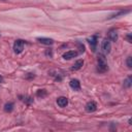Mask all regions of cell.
<instances>
[{
	"mask_svg": "<svg viewBox=\"0 0 132 132\" xmlns=\"http://www.w3.org/2000/svg\"><path fill=\"white\" fill-rule=\"evenodd\" d=\"M107 70H108V65H107V62H106L104 56L99 55L98 60H97V71L100 73H104Z\"/></svg>",
	"mask_w": 132,
	"mask_h": 132,
	"instance_id": "cell-1",
	"label": "cell"
},
{
	"mask_svg": "<svg viewBox=\"0 0 132 132\" xmlns=\"http://www.w3.org/2000/svg\"><path fill=\"white\" fill-rule=\"evenodd\" d=\"M24 44H25V41L22 40V39H16L13 43V52L15 54H21L24 50Z\"/></svg>",
	"mask_w": 132,
	"mask_h": 132,
	"instance_id": "cell-2",
	"label": "cell"
},
{
	"mask_svg": "<svg viewBox=\"0 0 132 132\" xmlns=\"http://www.w3.org/2000/svg\"><path fill=\"white\" fill-rule=\"evenodd\" d=\"M88 42L91 46V50L93 52H95L96 47H97V44H98V34H94L90 38H88Z\"/></svg>",
	"mask_w": 132,
	"mask_h": 132,
	"instance_id": "cell-3",
	"label": "cell"
},
{
	"mask_svg": "<svg viewBox=\"0 0 132 132\" xmlns=\"http://www.w3.org/2000/svg\"><path fill=\"white\" fill-rule=\"evenodd\" d=\"M101 48H102V51H103L104 54H109V53H110V50H111L110 41H109L108 39H104V40L102 41Z\"/></svg>",
	"mask_w": 132,
	"mask_h": 132,
	"instance_id": "cell-4",
	"label": "cell"
},
{
	"mask_svg": "<svg viewBox=\"0 0 132 132\" xmlns=\"http://www.w3.org/2000/svg\"><path fill=\"white\" fill-rule=\"evenodd\" d=\"M85 109H86L87 112H90V113L96 111V110H97V104H96V102H95V101H90V102H88V103L86 104V106H85Z\"/></svg>",
	"mask_w": 132,
	"mask_h": 132,
	"instance_id": "cell-5",
	"label": "cell"
},
{
	"mask_svg": "<svg viewBox=\"0 0 132 132\" xmlns=\"http://www.w3.org/2000/svg\"><path fill=\"white\" fill-rule=\"evenodd\" d=\"M77 55H78V53H77L76 51H67L66 53L63 54L62 57H63V59H65V60H71V59L75 58Z\"/></svg>",
	"mask_w": 132,
	"mask_h": 132,
	"instance_id": "cell-6",
	"label": "cell"
},
{
	"mask_svg": "<svg viewBox=\"0 0 132 132\" xmlns=\"http://www.w3.org/2000/svg\"><path fill=\"white\" fill-rule=\"evenodd\" d=\"M69 86H70V88H71L72 90H74V91L80 90V82H79V80L76 79V78L71 79V80L69 81Z\"/></svg>",
	"mask_w": 132,
	"mask_h": 132,
	"instance_id": "cell-7",
	"label": "cell"
},
{
	"mask_svg": "<svg viewBox=\"0 0 132 132\" xmlns=\"http://www.w3.org/2000/svg\"><path fill=\"white\" fill-rule=\"evenodd\" d=\"M108 40L109 41H113V42H116L118 40V32H117V30H114V29L109 30V32H108Z\"/></svg>",
	"mask_w": 132,
	"mask_h": 132,
	"instance_id": "cell-8",
	"label": "cell"
},
{
	"mask_svg": "<svg viewBox=\"0 0 132 132\" xmlns=\"http://www.w3.org/2000/svg\"><path fill=\"white\" fill-rule=\"evenodd\" d=\"M37 41H39L42 44L45 45H52L54 43V40L52 38H47V37H37Z\"/></svg>",
	"mask_w": 132,
	"mask_h": 132,
	"instance_id": "cell-9",
	"label": "cell"
},
{
	"mask_svg": "<svg viewBox=\"0 0 132 132\" xmlns=\"http://www.w3.org/2000/svg\"><path fill=\"white\" fill-rule=\"evenodd\" d=\"M57 104L60 107H65L68 104V99L66 97H64V96H61V97L57 98Z\"/></svg>",
	"mask_w": 132,
	"mask_h": 132,
	"instance_id": "cell-10",
	"label": "cell"
},
{
	"mask_svg": "<svg viewBox=\"0 0 132 132\" xmlns=\"http://www.w3.org/2000/svg\"><path fill=\"white\" fill-rule=\"evenodd\" d=\"M130 12V9H127V10H120V11H117L114 13H112L108 19H114V18H118V16H121V15H124L126 13H129Z\"/></svg>",
	"mask_w": 132,
	"mask_h": 132,
	"instance_id": "cell-11",
	"label": "cell"
},
{
	"mask_svg": "<svg viewBox=\"0 0 132 132\" xmlns=\"http://www.w3.org/2000/svg\"><path fill=\"white\" fill-rule=\"evenodd\" d=\"M82 65H84V61H82V60H77V61H75L74 64L72 65L71 70H78V69H80V68L82 67Z\"/></svg>",
	"mask_w": 132,
	"mask_h": 132,
	"instance_id": "cell-12",
	"label": "cell"
},
{
	"mask_svg": "<svg viewBox=\"0 0 132 132\" xmlns=\"http://www.w3.org/2000/svg\"><path fill=\"white\" fill-rule=\"evenodd\" d=\"M13 106H14L13 102H7V103H5V105H4V111L11 112L13 110Z\"/></svg>",
	"mask_w": 132,
	"mask_h": 132,
	"instance_id": "cell-13",
	"label": "cell"
},
{
	"mask_svg": "<svg viewBox=\"0 0 132 132\" xmlns=\"http://www.w3.org/2000/svg\"><path fill=\"white\" fill-rule=\"evenodd\" d=\"M46 94H47V93H46V91H45V90H43V89H42V90H38V91L36 92V96H37V97H41V98L45 97V96H46Z\"/></svg>",
	"mask_w": 132,
	"mask_h": 132,
	"instance_id": "cell-14",
	"label": "cell"
},
{
	"mask_svg": "<svg viewBox=\"0 0 132 132\" xmlns=\"http://www.w3.org/2000/svg\"><path fill=\"white\" fill-rule=\"evenodd\" d=\"M132 85V79H131V76H129L127 79L124 80V87L125 88H130Z\"/></svg>",
	"mask_w": 132,
	"mask_h": 132,
	"instance_id": "cell-15",
	"label": "cell"
},
{
	"mask_svg": "<svg viewBox=\"0 0 132 132\" xmlns=\"http://www.w3.org/2000/svg\"><path fill=\"white\" fill-rule=\"evenodd\" d=\"M131 57H128L127 58V60H126V64H127V66H128V68H131L132 67V62H131Z\"/></svg>",
	"mask_w": 132,
	"mask_h": 132,
	"instance_id": "cell-16",
	"label": "cell"
},
{
	"mask_svg": "<svg viewBox=\"0 0 132 132\" xmlns=\"http://www.w3.org/2000/svg\"><path fill=\"white\" fill-rule=\"evenodd\" d=\"M25 101H26L28 104H30V103L33 101V99H32L31 97H26V98H25Z\"/></svg>",
	"mask_w": 132,
	"mask_h": 132,
	"instance_id": "cell-17",
	"label": "cell"
},
{
	"mask_svg": "<svg viewBox=\"0 0 132 132\" xmlns=\"http://www.w3.org/2000/svg\"><path fill=\"white\" fill-rule=\"evenodd\" d=\"M127 40H128V42H132V39H131V33H129V34L127 35Z\"/></svg>",
	"mask_w": 132,
	"mask_h": 132,
	"instance_id": "cell-18",
	"label": "cell"
},
{
	"mask_svg": "<svg viewBox=\"0 0 132 132\" xmlns=\"http://www.w3.org/2000/svg\"><path fill=\"white\" fill-rule=\"evenodd\" d=\"M46 55H50V56H52V52H51V51H50V52H48V51H46Z\"/></svg>",
	"mask_w": 132,
	"mask_h": 132,
	"instance_id": "cell-19",
	"label": "cell"
},
{
	"mask_svg": "<svg viewBox=\"0 0 132 132\" xmlns=\"http://www.w3.org/2000/svg\"><path fill=\"white\" fill-rule=\"evenodd\" d=\"M1 81H3V77L0 75V82H1Z\"/></svg>",
	"mask_w": 132,
	"mask_h": 132,
	"instance_id": "cell-20",
	"label": "cell"
}]
</instances>
